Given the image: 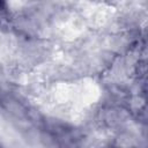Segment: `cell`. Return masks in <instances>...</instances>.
Masks as SVG:
<instances>
[{
    "label": "cell",
    "instance_id": "obj_1",
    "mask_svg": "<svg viewBox=\"0 0 148 148\" xmlns=\"http://www.w3.org/2000/svg\"><path fill=\"white\" fill-rule=\"evenodd\" d=\"M3 6H5V5H3V0H0V10L3 8Z\"/></svg>",
    "mask_w": 148,
    "mask_h": 148
}]
</instances>
